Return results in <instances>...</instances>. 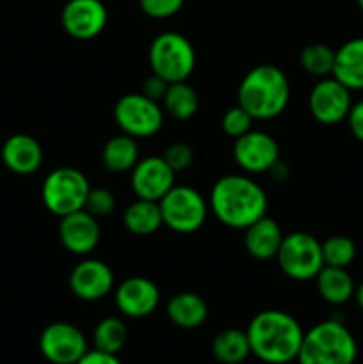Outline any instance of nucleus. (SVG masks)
Wrapping results in <instances>:
<instances>
[{
  "label": "nucleus",
  "instance_id": "30",
  "mask_svg": "<svg viewBox=\"0 0 363 364\" xmlns=\"http://www.w3.org/2000/svg\"><path fill=\"white\" fill-rule=\"evenodd\" d=\"M253 121L255 119L241 105H235L224 112L223 119H221V128H223L228 137L237 139L251 130Z\"/></svg>",
  "mask_w": 363,
  "mask_h": 364
},
{
  "label": "nucleus",
  "instance_id": "19",
  "mask_svg": "<svg viewBox=\"0 0 363 364\" xmlns=\"http://www.w3.org/2000/svg\"><path fill=\"white\" fill-rule=\"evenodd\" d=\"M244 235V245L246 251L251 258L265 262V259L276 258L280 245L283 242V231H281L280 224L270 217L263 215L251 226L246 228Z\"/></svg>",
  "mask_w": 363,
  "mask_h": 364
},
{
  "label": "nucleus",
  "instance_id": "38",
  "mask_svg": "<svg viewBox=\"0 0 363 364\" xmlns=\"http://www.w3.org/2000/svg\"><path fill=\"white\" fill-rule=\"evenodd\" d=\"M358 6H359V9L363 11V0H358Z\"/></svg>",
  "mask_w": 363,
  "mask_h": 364
},
{
  "label": "nucleus",
  "instance_id": "26",
  "mask_svg": "<svg viewBox=\"0 0 363 364\" xmlns=\"http://www.w3.org/2000/svg\"><path fill=\"white\" fill-rule=\"evenodd\" d=\"M162 109L178 121L191 119L199 109L198 92L191 84H187V80L173 82L167 85V91L162 98Z\"/></svg>",
  "mask_w": 363,
  "mask_h": 364
},
{
  "label": "nucleus",
  "instance_id": "35",
  "mask_svg": "<svg viewBox=\"0 0 363 364\" xmlns=\"http://www.w3.org/2000/svg\"><path fill=\"white\" fill-rule=\"evenodd\" d=\"M347 124L351 134L354 135V139H358L359 142H363V100L352 103L351 110L347 114Z\"/></svg>",
  "mask_w": 363,
  "mask_h": 364
},
{
  "label": "nucleus",
  "instance_id": "15",
  "mask_svg": "<svg viewBox=\"0 0 363 364\" xmlns=\"http://www.w3.org/2000/svg\"><path fill=\"white\" fill-rule=\"evenodd\" d=\"M114 302L117 311L127 318H144L159 308V287L148 277H128L114 290Z\"/></svg>",
  "mask_w": 363,
  "mask_h": 364
},
{
  "label": "nucleus",
  "instance_id": "4",
  "mask_svg": "<svg viewBox=\"0 0 363 364\" xmlns=\"http://www.w3.org/2000/svg\"><path fill=\"white\" fill-rule=\"evenodd\" d=\"M358 345L351 331L338 320L315 323L302 336L299 364H354Z\"/></svg>",
  "mask_w": 363,
  "mask_h": 364
},
{
  "label": "nucleus",
  "instance_id": "25",
  "mask_svg": "<svg viewBox=\"0 0 363 364\" xmlns=\"http://www.w3.org/2000/svg\"><path fill=\"white\" fill-rule=\"evenodd\" d=\"M212 354L221 364H241L251 354L246 331L224 329L216 334L212 341Z\"/></svg>",
  "mask_w": 363,
  "mask_h": 364
},
{
  "label": "nucleus",
  "instance_id": "2",
  "mask_svg": "<svg viewBox=\"0 0 363 364\" xmlns=\"http://www.w3.org/2000/svg\"><path fill=\"white\" fill-rule=\"evenodd\" d=\"M246 334L256 359L265 364H288L298 359L305 331L288 313L265 309L253 316Z\"/></svg>",
  "mask_w": 363,
  "mask_h": 364
},
{
  "label": "nucleus",
  "instance_id": "21",
  "mask_svg": "<svg viewBox=\"0 0 363 364\" xmlns=\"http://www.w3.org/2000/svg\"><path fill=\"white\" fill-rule=\"evenodd\" d=\"M166 315L180 329H196L209 316V306L194 291H180L167 301Z\"/></svg>",
  "mask_w": 363,
  "mask_h": 364
},
{
  "label": "nucleus",
  "instance_id": "13",
  "mask_svg": "<svg viewBox=\"0 0 363 364\" xmlns=\"http://www.w3.org/2000/svg\"><path fill=\"white\" fill-rule=\"evenodd\" d=\"M109 14L102 0H68L60 11V25L68 36L89 41L105 28Z\"/></svg>",
  "mask_w": 363,
  "mask_h": 364
},
{
  "label": "nucleus",
  "instance_id": "24",
  "mask_svg": "<svg viewBox=\"0 0 363 364\" xmlns=\"http://www.w3.org/2000/svg\"><path fill=\"white\" fill-rule=\"evenodd\" d=\"M123 224L132 235H137V237H148V235L157 233L164 226L159 201L137 198L125 210Z\"/></svg>",
  "mask_w": 363,
  "mask_h": 364
},
{
  "label": "nucleus",
  "instance_id": "28",
  "mask_svg": "<svg viewBox=\"0 0 363 364\" xmlns=\"http://www.w3.org/2000/svg\"><path fill=\"white\" fill-rule=\"evenodd\" d=\"M299 63L302 70L313 77H331L335 66V50L324 43H312L301 50Z\"/></svg>",
  "mask_w": 363,
  "mask_h": 364
},
{
  "label": "nucleus",
  "instance_id": "10",
  "mask_svg": "<svg viewBox=\"0 0 363 364\" xmlns=\"http://www.w3.org/2000/svg\"><path fill=\"white\" fill-rule=\"evenodd\" d=\"M39 350L52 364H77L89 350L88 338L70 322H53L39 336Z\"/></svg>",
  "mask_w": 363,
  "mask_h": 364
},
{
  "label": "nucleus",
  "instance_id": "22",
  "mask_svg": "<svg viewBox=\"0 0 363 364\" xmlns=\"http://www.w3.org/2000/svg\"><path fill=\"white\" fill-rule=\"evenodd\" d=\"M315 284L320 299L331 306H342L354 297L356 284L347 269L324 265L315 276Z\"/></svg>",
  "mask_w": 363,
  "mask_h": 364
},
{
  "label": "nucleus",
  "instance_id": "8",
  "mask_svg": "<svg viewBox=\"0 0 363 364\" xmlns=\"http://www.w3.org/2000/svg\"><path fill=\"white\" fill-rule=\"evenodd\" d=\"M164 226L174 233L189 235L198 231L209 215V203L201 192L189 185H174L159 201Z\"/></svg>",
  "mask_w": 363,
  "mask_h": 364
},
{
  "label": "nucleus",
  "instance_id": "14",
  "mask_svg": "<svg viewBox=\"0 0 363 364\" xmlns=\"http://www.w3.org/2000/svg\"><path fill=\"white\" fill-rule=\"evenodd\" d=\"M177 173L164 160V156L139 159L130 171V187L135 198L160 201L174 187Z\"/></svg>",
  "mask_w": 363,
  "mask_h": 364
},
{
  "label": "nucleus",
  "instance_id": "5",
  "mask_svg": "<svg viewBox=\"0 0 363 364\" xmlns=\"http://www.w3.org/2000/svg\"><path fill=\"white\" fill-rule=\"evenodd\" d=\"M152 73L166 82H185L196 68V50L184 34L174 31L162 32L152 41L148 50Z\"/></svg>",
  "mask_w": 363,
  "mask_h": 364
},
{
  "label": "nucleus",
  "instance_id": "9",
  "mask_svg": "<svg viewBox=\"0 0 363 364\" xmlns=\"http://www.w3.org/2000/svg\"><path fill=\"white\" fill-rule=\"evenodd\" d=\"M114 121L123 134L134 139L152 137L164 124V109L142 92H128L114 105Z\"/></svg>",
  "mask_w": 363,
  "mask_h": 364
},
{
  "label": "nucleus",
  "instance_id": "7",
  "mask_svg": "<svg viewBox=\"0 0 363 364\" xmlns=\"http://www.w3.org/2000/svg\"><path fill=\"white\" fill-rule=\"evenodd\" d=\"M276 259L281 272L290 279H315L324 267L322 244L306 231H294L283 237Z\"/></svg>",
  "mask_w": 363,
  "mask_h": 364
},
{
  "label": "nucleus",
  "instance_id": "31",
  "mask_svg": "<svg viewBox=\"0 0 363 364\" xmlns=\"http://www.w3.org/2000/svg\"><path fill=\"white\" fill-rule=\"evenodd\" d=\"M114 208H116V198H114V194L109 188H89V194L88 198H85L84 205L85 212H89L91 215H95L96 219H100V217L110 215V213L114 212Z\"/></svg>",
  "mask_w": 363,
  "mask_h": 364
},
{
  "label": "nucleus",
  "instance_id": "29",
  "mask_svg": "<svg viewBox=\"0 0 363 364\" xmlns=\"http://www.w3.org/2000/svg\"><path fill=\"white\" fill-rule=\"evenodd\" d=\"M322 244L324 265L347 269L356 258V244L345 235H333L327 237Z\"/></svg>",
  "mask_w": 363,
  "mask_h": 364
},
{
  "label": "nucleus",
  "instance_id": "20",
  "mask_svg": "<svg viewBox=\"0 0 363 364\" xmlns=\"http://www.w3.org/2000/svg\"><path fill=\"white\" fill-rule=\"evenodd\" d=\"M331 77L349 91H363V38H352L335 50V66Z\"/></svg>",
  "mask_w": 363,
  "mask_h": 364
},
{
  "label": "nucleus",
  "instance_id": "27",
  "mask_svg": "<svg viewBox=\"0 0 363 364\" xmlns=\"http://www.w3.org/2000/svg\"><path fill=\"white\" fill-rule=\"evenodd\" d=\"M128 338L127 326L117 316H105L96 323L93 331V345L96 350L107 352V354H117L125 347Z\"/></svg>",
  "mask_w": 363,
  "mask_h": 364
},
{
  "label": "nucleus",
  "instance_id": "11",
  "mask_svg": "<svg viewBox=\"0 0 363 364\" xmlns=\"http://www.w3.org/2000/svg\"><path fill=\"white\" fill-rule=\"evenodd\" d=\"M233 159L244 173H269L280 162V146L273 135L262 130H249L235 139Z\"/></svg>",
  "mask_w": 363,
  "mask_h": 364
},
{
  "label": "nucleus",
  "instance_id": "1",
  "mask_svg": "<svg viewBox=\"0 0 363 364\" xmlns=\"http://www.w3.org/2000/svg\"><path fill=\"white\" fill-rule=\"evenodd\" d=\"M265 191L246 174H226L210 191V210L221 224L231 230H246L267 215Z\"/></svg>",
  "mask_w": 363,
  "mask_h": 364
},
{
  "label": "nucleus",
  "instance_id": "6",
  "mask_svg": "<svg viewBox=\"0 0 363 364\" xmlns=\"http://www.w3.org/2000/svg\"><path fill=\"white\" fill-rule=\"evenodd\" d=\"M88 178L75 167H57L46 174L41 185V199L45 208L57 217L84 208L89 194Z\"/></svg>",
  "mask_w": 363,
  "mask_h": 364
},
{
  "label": "nucleus",
  "instance_id": "18",
  "mask_svg": "<svg viewBox=\"0 0 363 364\" xmlns=\"http://www.w3.org/2000/svg\"><path fill=\"white\" fill-rule=\"evenodd\" d=\"M2 162L11 173L34 174L43 164V148L32 135L14 134L2 144L0 149Z\"/></svg>",
  "mask_w": 363,
  "mask_h": 364
},
{
  "label": "nucleus",
  "instance_id": "17",
  "mask_svg": "<svg viewBox=\"0 0 363 364\" xmlns=\"http://www.w3.org/2000/svg\"><path fill=\"white\" fill-rule=\"evenodd\" d=\"M100 237L102 230L98 219L84 208L60 217L59 240L71 255L85 256L93 252L100 244Z\"/></svg>",
  "mask_w": 363,
  "mask_h": 364
},
{
  "label": "nucleus",
  "instance_id": "37",
  "mask_svg": "<svg viewBox=\"0 0 363 364\" xmlns=\"http://www.w3.org/2000/svg\"><path fill=\"white\" fill-rule=\"evenodd\" d=\"M354 301H356V304L359 306V309H362V311H363V281L358 284V287H356Z\"/></svg>",
  "mask_w": 363,
  "mask_h": 364
},
{
  "label": "nucleus",
  "instance_id": "33",
  "mask_svg": "<svg viewBox=\"0 0 363 364\" xmlns=\"http://www.w3.org/2000/svg\"><path fill=\"white\" fill-rule=\"evenodd\" d=\"M185 0H139L142 13L155 20H166L182 11Z\"/></svg>",
  "mask_w": 363,
  "mask_h": 364
},
{
  "label": "nucleus",
  "instance_id": "12",
  "mask_svg": "<svg viewBox=\"0 0 363 364\" xmlns=\"http://www.w3.org/2000/svg\"><path fill=\"white\" fill-rule=\"evenodd\" d=\"M351 91L335 77H324L312 87L308 107L313 119L322 124H337L351 110Z\"/></svg>",
  "mask_w": 363,
  "mask_h": 364
},
{
  "label": "nucleus",
  "instance_id": "36",
  "mask_svg": "<svg viewBox=\"0 0 363 364\" xmlns=\"http://www.w3.org/2000/svg\"><path fill=\"white\" fill-rule=\"evenodd\" d=\"M77 364H123L117 359V354H107L102 350H88L84 354V358L80 359Z\"/></svg>",
  "mask_w": 363,
  "mask_h": 364
},
{
  "label": "nucleus",
  "instance_id": "32",
  "mask_svg": "<svg viewBox=\"0 0 363 364\" xmlns=\"http://www.w3.org/2000/svg\"><path fill=\"white\" fill-rule=\"evenodd\" d=\"M164 160L169 164L174 173H184L194 162V151L187 142H173L164 149Z\"/></svg>",
  "mask_w": 363,
  "mask_h": 364
},
{
  "label": "nucleus",
  "instance_id": "34",
  "mask_svg": "<svg viewBox=\"0 0 363 364\" xmlns=\"http://www.w3.org/2000/svg\"><path fill=\"white\" fill-rule=\"evenodd\" d=\"M167 85H169V82H166L164 78H160L159 75L152 73L148 78L144 80V84H142V95L148 96V98L155 100V102H162L164 95H166L167 91Z\"/></svg>",
  "mask_w": 363,
  "mask_h": 364
},
{
  "label": "nucleus",
  "instance_id": "3",
  "mask_svg": "<svg viewBox=\"0 0 363 364\" xmlns=\"http://www.w3.org/2000/svg\"><path fill=\"white\" fill-rule=\"evenodd\" d=\"M288 100V78L274 64L255 66L238 84L237 105H241L255 121H269L283 114Z\"/></svg>",
  "mask_w": 363,
  "mask_h": 364
},
{
  "label": "nucleus",
  "instance_id": "16",
  "mask_svg": "<svg viewBox=\"0 0 363 364\" xmlns=\"http://www.w3.org/2000/svg\"><path fill=\"white\" fill-rule=\"evenodd\" d=\"M68 283L75 297L95 302L112 291L114 274L112 269L102 259L85 258L73 267Z\"/></svg>",
  "mask_w": 363,
  "mask_h": 364
},
{
  "label": "nucleus",
  "instance_id": "23",
  "mask_svg": "<svg viewBox=\"0 0 363 364\" xmlns=\"http://www.w3.org/2000/svg\"><path fill=\"white\" fill-rule=\"evenodd\" d=\"M139 162L137 139L121 132L116 137L109 139L102 149V164L109 173H130Z\"/></svg>",
  "mask_w": 363,
  "mask_h": 364
}]
</instances>
